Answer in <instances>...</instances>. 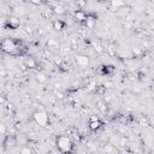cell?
Masks as SVG:
<instances>
[{
  "mask_svg": "<svg viewBox=\"0 0 154 154\" xmlns=\"http://www.w3.org/2000/svg\"><path fill=\"white\" fill-rule=\"evenodd\" d=\"M55 146H57L58 150L62 153H70L73 149V142L71 141V139L69 136H65V135H60V136L57 137Z\"/></svg>",
  "mask_w": 154,
  "mask_h": 154,
  "instance_id": "cell-1",
  "label": "cell"
},
{
  "mask_svg": "<svg viewBox=\"0 0 154 154\" xmlns=\"http://www.w3.org/2000/svg\"><path fill=\"white\" fill-rule=\"evenodd\" d=\"M0 49L7 54H16L17 53V40L11 38V37L4 38L1 44H0Z\"/></svg>",
  "mask_w": 154,
  "mask_h": 154,
  "instance_id": "cell-2",
  "label": "cell"
},
{
  "mask_svg": "<svg viewBox=\"0 0 154 154\" xmlns=\"http://www.w3.org/2000/svg\"><path fill=\"white\" fill-rule=\"evenodd\" d=\"M33 118L37 125H40L42 128H46L49 125V116L45 111H35L33 113Z\"/></svg>",
  "mask_w": 154,
  "mask_h": 154,
  "instance_id": "cell-3",
  "label": "cell"
},
{
  "mask_svg": "<svg viewBox=\"0 0 154 154\" xmlns=\"http://www.w3.org/2000/svg\"><path fill=\"white\" fill-rule=\"evenodd\" d=\"M75 62H76V64L78 65V66L84 68V66H88V65H89L90 59H89L88 55H84V54H77V55L75 57Z\"/></svg>",
  "mask_w": 154,
  "mask_h": 154,
  "instance_id": "cell-4",
  "label": "cell"
},
{
  "mask_svg": "<svg viewBox=\"0 0 154 154\" xmlns=\"http://www.w3.org/2000/svg\"><path fill=\"white\" fill-rule=\"evenodd\" d=\"M19 25H21V22H19V18H17V17H15V16H12V17H10L9 19H7V23H6V28L7 29H11V30H16V29H18L19 28Z\"/></svg>",
  "mask_w": 154,
  "mask_h": 154,
  "instance_id": "cell-5",
  "label": "cell"
},
{
  "mask_svg": "<svg viewBox=\"0 0 154 154\" xmlns=\"http://www.w3.org/2000/svg\"><path fill=\"white\" fill-rule=\"evenodd\" d=\"M96 19H98V16H95L94 13H88L86 19H84V24L88 29H93L96 24Z\"/></svg>",
  "mask_w": 154,
  "mask_h": 154,
  "instance_id": "cell-6",
  "label": "cell"
},
{
  "mask_svg": "<svg viewBox=\"0 0 154 154\" xmlns=\"http://www.w3.org/2000/svg\"><path fill=\"white\" fill-rule=\"evenodd\" d=\"M114 71H116V69L113 65H105L100 69V73L104 76H112L114 73Z\"/></svg>",
  "mask_w": 154,
  "mask_h": 154,
  "instance_id": "cell-7",
  "label": "cell"
},
{
  "mask_svg": "<svg viewBox=\"0 0 154 154\" xmlns=\"http://www.w3.org/2000/svg\"><path fill=\"white\" fill-rule=\"evenodd\" d=\"M28 51V46L24 41L17 40V54H24Z\"/></svg>",
  "mask_w": 154,
  "mask_h": 154,
  "instance_id": "cell-8",
  "label": "cell"
},
{
  "mask_svg": "<svg viewBox=\"0 0 154 154\" xmlns=\"http://www.w3.org/2000/svg\"><path fill=\"white\" fill-rule=\"evenodd\" d=\"M125 5L124 0H111V4H110V7L112 9V11H116L121 7H123Z\"/></svg>",
  "mask_w": 154,
  "mask_h": 154,
  "instance_id": "cell-9",
  "label": "cell"
},
{
  "mask_svg": "<svg viewBox=\"0 0 154 154\" xmlns=\"http://www.w3.org/2000/svg\"><path fill=\"white\" fill-rule=\"evenodd\" d=\"M24 65L28 68V69H36L37 68V63L34 58H25L24 59Z\"/></svg>",
  "mask_w": 154,
  "mask_h": 154,
  "instance_id": "cell-10",
  "label": "cell"
},
{
  "mask_svg": "<svg viewBox=\"0 0 154 154\" xmlns=\"http://www.w3.org/2000/svg\"><path fill=\"white\" fill-rule=\"evenodd\" d=\"M52 27H53V29H55L58 31H62L65 28V23L63 21H60V19H55V21L52 23Z\"/></svg>",
  "mask_w": 154,
  "mask_h": 154,
  "instance_id": "cell-11",
  "label": "cell"
},
{
  "mask_svg": "<svg viewBox=\"0 0 154 154\" xmlns=\"http://www.w3.org/2000/svg\"><path fill=\"white\" fill-rule=\"evenodd\" d=\"M102 126V122L99 119V121H95V122H89V129L92 131H96L99 130L100 128Z\"/></svg>",
  "mask_w": 154,
  "mask_h": 154,
  "instance_id": "cell-12",
  "label": "cell"
},
{
  "mask_svg": "<svg viewBox=\"0 0 154 154\" xmlns=\"http://www.w3.org/2000/svg\"><path fill=\"white\" fill-rule=\"evenodd\" d=\"M75 17H76V19L78 22H84V19H86V17H87V13L84 12V11H82V10H77L76 12H75Z\"/></svg>",
  "mask_w": 154,
  "mask_h": 154,
  "instance_id": "cell-13",
  "label": "cell"
},
{
  "mask_svg": "<svg viewBox=\"0 0 154 154\" xmlns=\"http://www.w3.org/2000/svg\"><path fill=\"white\" fill-rule=\"evenodd\" d=\"M36 81L38 83H46L47 82V76L45 72H37L36 73Z\"/></svg>",
  "mask_w": 154,
  "mask_h": 154,
  "instance_id": "cell-14",
  "label": "cell"
},
{
  "mask_svg": "<svg viewBox=\"0 0 154 154\" xmlns=\"http://www.w3.org/2000/svg\"><path fill=\"white\" fill-rule=\"evenodd\" d=\"M104 152H105V153H117L118 149L116 148L114 146H112V145H106V146L104 147Z\"/></svg>",
  "mask_w": 154,
  "mask_h": 154,
  "instance_id": "cell-15",
  "label": "cell"
},
{
  "mask_svg": "<svg viewBox=\"0 0 154 154\" xmlns=\"http://www.w3.org/2000/svg\"><path fill=\"white\" fill-rule=\"evenodd\" d=\"M16 145V140L13 137H6V141H5V146L6 147H12Z\"/></svg>",
  "mask_w": 154,
  "mask_h": 154,
  "instance_id": "cell-16",
  "label": "cell"
},
{
  "mask_svg": "<svg viewBox=\"0 0 154 154\" xmlns=\"http://www.w3.org/2000/svg\"><path fill=\"white\" fill-rule=\"evenodd\" d=\"M58 46V42L55 40H53V38H49V40L47 41V47L48 48H54Z\"/></svg>",
  "mask_w": 154,
  "mask_h": 154,
  "instance_id": "cell-17",
  "label": "cell"
},
{
  "mask_svg": "<svg viewBox=\"0 0 154 154\" xmlns=\"http://www.w3.org/2000/svg\"><path fill=\"white\" fill-rule=\"evenodd\" d=\"M19 153H22V154H31V153H33V149L29 148V147H23L21 150H19Z\"/></svg>",
  "mask_w": 154,
  "mask_h": 154,
  "instance_id": "cell-18",
  "label": "cell"
},
{
  "mask_svg": "<svg viewBox=\"0 0 154 154\" xmlns=\"http://www.w3.org/2000/svg\"><path fill=\"white\" fill-rule=\"evenodd\" d=\"M53 13L63 15V13H64V10H63V7H60V6H55V7H53Z\"/></svg>",
  "mask_w": 154,
  "mask_h": 154,
  "instance_id": "cell-19",
  "label": "cell"
},
{
  "mask_svg": "<svg viewBox=\"0 0 154 154\" xmlns=\"http://www.w3.org/2000/svg\"><path fill=\"white\" fill-rule=\"evenodd\" d=\"M95 88H96V83H95L94 81H92V82L87 86V89H88V90H90V92H92V90H94Z\"/></svg>",
  "mask_w": 154,
  "mask_h": 154,
  "instance_id": "cell-20",
  "label": "cell"
},
{
  "mask_svg": "<svg viewBox=\"0 0 154 154\" xmlns=\"http://www.w3.org/2000/svg\"><path fill=\"white\" fill-rule=\"evenodd\" d=\"M6 134V125L0 123V135H5Z\"/></svg>",
  "mask_w": 154,
  "mask_h": 154,
  "instance_id": "cell-21",
  "label": "cell"
},
{
  "mask_svg": "<svg viewBox=\"0 0 154 154\" xmlns=\"http://www.w3.org/2000/svg\"><path fill=\"white\" fill-rule=\"evenodd\" d=\"M4 104H6V96L0 94V105H4Z\"/></svg>",
  "mask_w": 154,
  "mask_h": 154,
  "instance_id": "cell-22",
  "label": "cell"
},
{
  "mask_svg": "<svg viewBox=\"0 0 154 154\" xmlns=\"http://www.w3.org/2000/svg\"><path fill=\"white\" fill-rule=\"evenodd\" d=\"M99 119H100L99 116H95V114H93V116L89 117V122H95V121H99Z\"/></svg>",
  "mask_w": 154,
  "mask_h": 154,
  "instance_id": "cell-23",
  "label": "cell"
},
{
  "mask_svg": "<svg viewBox=\"0 0 154 154\" xmlns=\"http://www.w3.org/2000/svg\"><path fill=\"white\" fill-rule=\"evenodd\" d=\"M29 1L34 5H41L42 4V0H29Z\"/></svg>",
  "mask_w": 154,
  "mask_h": 154,
  "instance_id": "cell-24",
  "label": "cell"
},
{
  "mask_svg": "<svg viewBox=\"0 0 154 154\" xmlns=\"http://www.w3.org/2000/svg\"><path fill=\"white\" fill-rule=\"evenodd\" d=\"M94 47H95V49L98 51L99 53H101V52H102V47H101L100 45H96V44H94Z\"/></svg>",
  "mask_w": 154,
  "mask_h": 154,
  "instance_id": "cell-25",
  "label": "cell"
},
{
  "mask_svg": "<svg viewBox=\"0 0 154 154\" xmlns=\"http://www.w3.org/2000/svg\"><path fill=\"white\" fill-rule=\"evenodd\" d=\"M54 63L60 66L62 65V59H59V58H54Z\"/></svg>",
  "mask_w": 154,
  "mask_h": 154,
  "instance_id": "cell-26",
  "label": "cell"
},
{
  "mask_svg": "<svg viewBox=\"0 0 154 154\" xmlns=\"http://www.w3.org/2000/svg\"><path fill=\"white\" fill-rule=\"evenodd\" d=\"M96 1H102V0H96Z\"/></svg>",
  "mask_w": 154,
  "mask_h": 154,
  "instance_id": "cell-27",
  "label": "cell"
}]
</instances>
